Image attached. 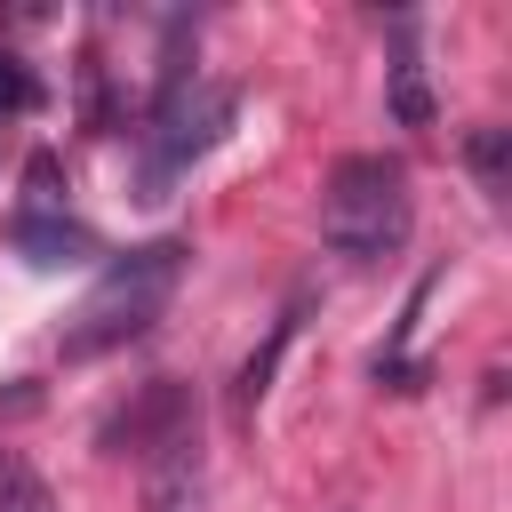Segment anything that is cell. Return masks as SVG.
I'll return each instance as SVG.
<instances>
[{
    "instance_id": "cell-1",
    "label": "cell",
    "mask_w": 512,
    "mask_h": 512,
    "mask_svg": "<svg viewBox=\"0 0 512 512\" xmlns=\"http://www.w3.org/2000/svg\"><path fill=\"white\" fill-rule=\"evenodd\" d=\"M184 240H144V248H128V256H112L104 264V280L88 288V304L72 312V328H64V360H96V352H120L128 336H144L160 312H168V296H176V280H184Z\"/></svg>"
},
{
    "instance_id": "cell-2",
    "label": "cell",
    "mask_w": 512,
    "mask_h": 512,
    "mask_svg": "<svg viewBox=\"0 0 512 512\" xmlns=\"http://www.w3.org/2000/svg\"><path fill=\"white\" fill-rule=\"evenodd\" d=\"M320 232L336 256L368 264V256H392L408 240V168L392 152H352L328 168V192H320Z\"/></svg>"
},
{
    "instance_id": "cell-3",
    "label": "cell",
    "mask_w": 512,
    "mask_h": 512,
    "mask_svg": "<svg viewBox=\"0 0 512 512\" xmlns=\"http://www.w3.org/2000/svg\"><path fill=\"white\" fill-rule=\"evenodd\" d=\"M224 120H232V88H224V80H200V72H184V64H168L160 104H152V128H144V184L160 192L176 168H192V160L224 136Z\"/></svg>"
},
{
    "instance_id": "cell-4",
    "label": "cell",
    "mask_w": 512,
    "mask_h": 512,
    "mask_svg": "<svg viewBox=\"0 0 512 512\" xmlns=\"http://www.w3.org/2000/svg\"><path fill=\"white\" fill-rule=\"evenodd\" d=\"M8 240H16L40 272H56V264H88V256H96L88 224H72V216H40V208H32V216H16V224H8Z\"/></svg>"
},
{
    "instance_id": "cell-5",
    "label": "cell",
    "mask_w": 512,
    "mask_h": 512,
    "mask_svg": "<svg viewBox=\"0 0 512 512\" xmlns=\"http://www.w3.org/2000/svg\"><path fill=\"white\" fill-rule=\"evenodd\" d=\"M152 512H200V440L152 448Z\"/></svg>"
},
{
    "instance_id": "cell-6",
    "label": "cell",
    "mask_w": 512,
    "mask_h": 512,
    "mask_svg": "<svg viewBox=\"0 0 512 512\" xmlns=\"http://www.w3.org/2000/svg\"><path fill=\"white\" fill-rule=\"evenodd\" d=\"M0 512H56V496H48V480L16 456V448H0Z\"/></svg>"
},
{
    "instance_id": "cell-7",
    "label": "cell",
    "mask_w": 512,
    "mask_h": 512,
    "mask_svg": "<svg viewBox=\"0 0 512 512\" xmlns=\"http://www.w3.org/2000/svg\"><path fill=\"white\" fill-rule=\"evenodd\" d=\"M32 104H40V80L24 72V56L0 48V112H32Z\"/></svg>"
}]
</instances>
